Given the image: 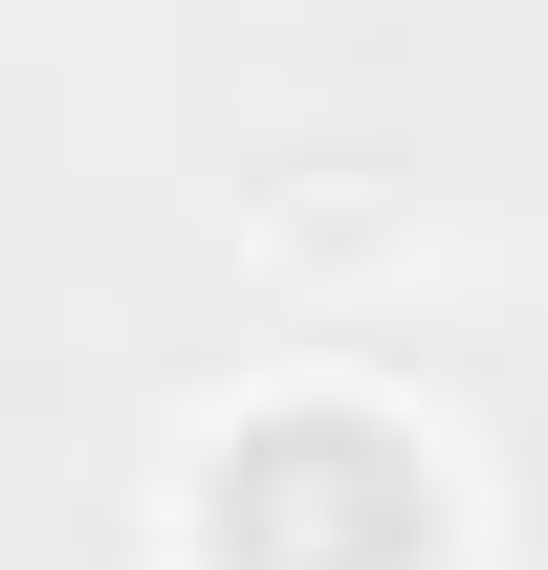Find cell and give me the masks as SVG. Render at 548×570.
Listing matches in <instances>:
<instances>
[{"label":"cell","instance_id":"6da1fadb","mask_svg":"<svg viewBox=\"0 0 548 570\" xmlns=\"http://www.w3.org/2000/svg\"><path fill=\"white\" fill-rule=\"evenodd\" d=\"M198 549L219 570H439V483L373 417H242L198 461Z\"/></svg>","mask_w":548,"mask_h":570}]
</instances>
